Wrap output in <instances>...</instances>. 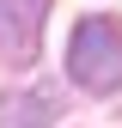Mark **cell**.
I'll list each match as a JSON object with an SVG mask.
<instances>
[{"label": "cell", "instance_id": "cell-1", "mask_svg": "<svg viewBox=\"0 0 122 128\" xmlns=\"http://www.w3.org/2000/svg\"><path fill=\"white\" fill-rule=\"evenodd\" d=\"M67 79L92 98H110L122 86V24L116 18H80L67 43Z\"/></svg>", "mask_w": 122, "mask_h": 128}, {"label": "cell", "instance_id": "cell-2", "mask_svg": "<svg viewBox=\"0 0 122 128\" xmlns=\"http://www.w3.org/2000/svg\"><path fill=\"white\" fill-rule=\"evenodd\" d=\"M43 18H49V0H0V61H24L37 55Z\"/></svg>", "mask_w": 122, "mask_h": 128}, {"label": "cell", "instance_id": "cell-3", "mask_svg": "<svg viewBox=\"0 0 122 128\" xmlns=\"http://www.w3.org/2000/svg\"><path fill=\"white\" fill-rule=\"evenodd\" d=\"M49 92H30V98H12L6 104V128H43V122H49Z\"/></svg>", "mask_w": 122, "mask_h": 128}]
</instances>
